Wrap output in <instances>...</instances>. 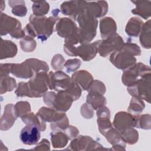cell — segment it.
I'll list each match as a JSON object with an SVG mask.
<instances>
[{"label":"cell","mask_w":151,"mask_h":151,"mask_svg":"<svg viewBox=\"0 0 151 151\" xmlns=\"http://www.w3.org/2000/svg\"><path fill=\"white\" fill-rule=\"evenodd\" d=\"M150 74H148L128 87L127 90L134 97L145 100L148 103L150 100Z\"/></svg>","instance_id":"8"},{"label":"cell","mask_w":151,"mask_h":151,"mask_svg":"<svg viewBox=\"0 0 151 151\" xmlns=\"http://www.w3.org/2000/svg\"><path fill=\"white\" fill-rule=\"evenodd\" d=\"M150 67L142 63H136L129 68L124 70L122 74V83L126 86L130 87L145 76L150 74Z\"/></svg>","instance_id":"7"},{"label":"cell","mask_w":151,"mask_h":151,"mask_svg":"<svg viewBox=\"0 0 151 151\" xmlns=\"http://www.w3.org/2000/svg\"><path fill=\"white\" fill-rule=\"evenodd\" d=\"M119 133L124 143L132 145L136 143L138 140V132L133 127L120 132Z\"/></svg>","instance_id":"30"},{"label":"cell","mask_w":151,"mask_h":151,"mask_svg":"<svg viewBox=\"0 0 151 151\" xmlns=\"http://www.w3.org/2000/svg\"><path fill=\"white\" fill-rule=\"evenodd\" d=\"M32 9L34 15L38 17L44 16L48 12L50 5L45 1H32Z\"/></svg>","instance_id":"31"},{"label":"cell","mask_w":151,"mask_h":151,"mask_svg":"<svg viewBox=\"0 0 151 151\" xmlns=\"http://www.w3.org/2000/svg\"><path fill=\"white\" fill-rule=\"evenodd\" d=\"M68 126L69 122L66 115L61 120L55 122L51 123L50 124L51 129L53 131V132L63 131L65 129H67L68 127Z\"/></svg>","instance_id":"40"},{"label":"cell","mask_w":151,"mask_h":151,"mask_svg":"<svg viewBox=\"0 0 151 151\" xmlns=\"http://www.w3.org/2000/svg\"><path fill=\"white\" fill-rule=\"evenodd\" d=\"M64 61L65 60L64 58V57L61 55V54H56L55 55L52 60H51V66L55 70H61L63 69V66H64Z\"/></svg>","instance_id":"43"},{"label":"cell","mask_w":151,"mask_h":151,"mask_svg":"<svg viewBox=\"0 0 151 151\" xmlns=\"http://www.w3.org/2000/svg\"><path fill=\"white\" fill-rule=\"evenodd\" d=\"M55 94H56L53 91L46 92L44 94V103L47 105H48L50 107H52V105Z\"/></svg>","instance_id":"46"},{"label":"cell","mask_w":151,"mask_h":151,"mask_svg":"<svg viewBox=\"0 0 151 151\" xmlns=\"http://www.w3.org/2000/svg\"><path fill=\"white\" fill-rule=\"evenodd\" d=\"M51 140L54 148H61L67 144L69 139L63 132L60 131L51 133Z\"/></svg>","instance_id":"29"},{"label":"cell","mask_w":151,"mask_h":151,"mask_svg":"<svg viewBox=\"0 0 151 151\" xmlns=\"http://www.w3.org/2000/svg\"><path fill=\"white\" fill-rule=\"evenodd\" d=\"M72 83L71 78L64 72L59 70L48 74V86L57 91L67 90Z\"/></svg>","instance_id":"9"},{"label":"cell","mask_w":151,"mask_h":151,"mask_svg":"<svg viewBox=\"0 0 151 151\" xmlns=\"http://www.w3.org/2000/svg\"><path fill=\"white\" fill-rule=\"evenodd\" d=\"M48 87V74L46 72H40L28 82L19 83L15 93L18 97H41L47 92Z\"/></svg>","instance_id":"1"},{"label":"cell","mask_w":151,"mask_h":151,"mask_svg":"<svg viewBox=\"0 0 151 151\" xmlns=\"http://www.w3.org/2000/svg\"><path fill=\"white\" fill-rule=\"evenodd\" d=\"M104 136L107 139V141L113 146L115 145H121L125 147V143L122 140L119 132L115 129L113 127L109 130Z\"/></svg>","instance_id":"32"},{"label":"cell","mask_w":151,"mask_h":151,"mask_svg":"<svg viewBox=\"0 0 151 151\" xmlns=\"http://www.w3.org/2000/svg\"><path fill=\"white\" fill-rule=\"evenodd\" d=\"M11 73L21 78H32L35 75L27 60L21 64H11Z\"/></svg>","instance_id":"17"},{"label":"cell","mask_w":151,"mask_h":151,"mask_svg":"<svg viewBox=\"0 0 151 151\" xmlns=\"http://www.w3.org/2000/svg\"><path fill=\"white\" fill-rule=\"evenodd\" d=\"M135 127L143 129H150V115L143 114L142 116H136Z\"/></svg>","instance_id":"39"},{"label":"cell","mask_w":151,"mask_h":151,"mask_svg":"<svg viewBox=\"0 0 151 151\" xmlns=\"http://www.w3.org/2000/svg\"><path fill=\"white\" fill-rule=\"evenodd\" d=\"M97 124L100 133L104 135L109 130L113 127L110 122V112L109 109L103 106L97 110Z\"/></svg>","instance_id":"15"},{"label":"cell","mask_w":151,"mask_h":151,"mask_svg":"<svg viewBox=\"0 0 151 151\" xmlns=\"http://www.w3.org/2000/svg\"><path fill=\"white\" fill-rule=\"evenodd\" d=\"M76 20L79 24L78 33L80 44L90 42L96 35L98 21L83 8L77 17Z\"/></svg>","instance_id":"4"},{"label":"cell","mask_w":151,"mask_h":151,"mask_svg":"<svg viewBox=\"0 0 151 151\" xmlns=\"http://www.w3.org/2000/svg\"><path fill=\"white\" fill-rule=\"evenodd\" d=\"M145 107V106L142 100L133 97L128 107V111L134 116H137L142 112Z\"/></svg>","instance_id":"34"},{"label":"cell","mask_w":151,"mask_h":151,"mask_svg":"<svg viewBox=\"0 0 151 151\" xmlns=\"http://www.w3.org/2000/svg\"><path fill=\"white\" fill-rule=\"evenodd\" d=\"M22 122L27 125H34L37 126L41 131H44L46 128L45 122L37 114L34 113H29L21 117Z\"/></svg>","instance_id":"26"},{"label":"cell","mask_w":151,"mask_h":151,"mask_svg":"<svg viewBox=\"0 0 151 151\" xmlns=\"http://www.w3.org/2000/svg\"><path fill=\"white\" fill-rule=\"evenodd\" d=\"M20 45L24 51L30 52L35 49L37 43L34 38L26 35L20 41Z\"/></svg>","instance_id":"37"},{"label":"cell","mask_w":151,"mask_h":151,"mask_svg":"<svg viewBox=\"0 0 151 151\" xmlns=\"http://www.w3.org/2000/svg\"><path fill=\"white\" fill-rule=\"evenodd\" d=\"M26 60L31 65L35 74L40 72L47 73L49 70L48 64L43 61H41L36 58H29Z\"/></svg>","instance_id":"35"},{"label":"cell","mask_w":151,"mask_h":151,"mask_svg":"<svg viewBox=\"0 0 151 151\" xmlns=\"http://www.w3.org/2000/svg\"><path fill=\"white\" fill-rule=\"evenodd\" d=\"M140 42L142 46L147 49L150 48V20L144 23L140 32Z\"/></svg>","instance_id":"28"},{"label":"cell","mask_w":151,"mask_h":151,"mask_svg":"<svg viewBox=\"0 0 151 151\" xmlns=\"http://www.w3.org/2000/svg\"><path fill=\"white\" fill-rule=\"evenodd\" d=\"M97 52V48L93 43L86 42L81 44L78 47H75L73 56H80L83 60L87 61L94 58Z\"/></svg>","instance_id":"16"},{"label":"cell","mask_w":151,"mask_h":151,"mask_svg":"<svg viewBox=\"0 0 151 151\" xmlns=\"http://www.w3.org/2000/svg\"><path fill=\"white\" fill-rule=\"evenodd\" d=\"M40 129L36 126L27 125L21 131L20 140L25 145H35L40 139Z\"/></svg>","instance_id":"12"},{"label":"cell","mask_w":151,"mask_h":151,"mask_svg":"<svg viewBox=\"0 0 151 151\" xmlns=\"http://www.w3.org/2000/svg\"><path fill=\"white\" fill-rule=\"evenodd\" d=\"M55 31L58 35L67 38L78 32V27L75 22L70 18H59L57 21Z\"/></svg>","instance_id":"11"},{"label":"cell","mask_w":151,"mask_h":151,"mask_svg":"<svg viewBox=\"0 0 151 151\" xmlns=\"http://www.w3.org/2000/svg\"><path fill=\"white\" fill-rule=\"evenodd\" d=\"M72 81L77 84L83 90H87L93 81L90 73L86 70H80L74 73L71 76Z\"/></svg>","instance_id":"20"},{"label":"cell","mask_w":151,"mask_h":151,"mask_svg":"<svg viewBox=\"0 0 151 151\" xmlns=\"http://www.w3.org/2000/svg\"><path fill=\"white\" fill-rule=\"evenodd\" d=\"M83 8L97 18L103 17L106 14L108 11V4L105 1L93 2L83 1Z\"/></svg>","instance_id":"13"},{"label":"cell","mask_w":151,"mask_h":151,"mask_svg":"<svg viewBox=\"0 0 151 151\" xmlns=\"http://www.w3.org/2000/svg\"><path fill=\"white\" fill-rule=\"evenodd\" d=\"M9 5L12 8V13L18 17H24L27 12L24 1H9Z\"/></svg>","instance_id":"33"},{"label":"cell","mask_w":151,"mask_h":151,"mask_svg":"<svg viewBox=\"0 0 151 151\" xmlns=\"http://www.w3.org/2000/svg\"><path fill=\"white\" fill-rule=\"evenodd\" d=\"M81 61L79 59L74 58L68 60L64 64V67L68 73L76 71L80 66Z\"/></svg>","instance_id":"42"},{"label":"cell","mask_w":151,"mask_h":151,"mask_svg":"<svg viewBox=\"0 0 151 151\" xmlns=\"http://www.w3.org/2000/svg\"><path fill=\"white\" fill-rule=\"evenodd\" d=\"M11 73V64H1V77L8 76Z\"/></svg>","instance_id":"47"},{"label":"cell","mask_w":151,"mask_h":151,"mask_svg":"<svg viewBox=\"0 0 151 151\" xmlns=\"http://www.w3.org/2000/svg\"><path fill=\"white\" fill-rule=\"evenodd\" d=\"M143 25V22L140 18L132 17L127 22L125 31L129 36L136 37L140 34Z\"/></svg>","instance_id":"24"},{"label":"cell","mask_w":151,"mask_h":151,"mask_svg":"<svg viewBox=\"0 0 151 151\" xmlns=\"http://www.w3.org/2000/svg\"><path fill=\"white\" fill-rule=\"evenodd\" d=\"M81 115L86 119H91L93 116V109L88 103H84L81 107Z\"/></svg>","instance_id":"44"},{"label":"cell","mask_w":151,"mask_h":151,"mask_svg":"<svg viewBox=\"0 0 151 151\" xmlns=\"http://www.w3.org/2000/svg\"><path fill=\"white\" fill-rule=\"evenodd\" d=\"M87 103L90 104L93 110H97L99 108L105 106L106 100L103 95L99 93L88 92L87 96Z\"/></svg>","instance_id":"27"},{"label":"cell","mask_w":151,"mask_h":151,"mask_svg":"<svg viewBox=\"0 0 151 151\" xmlns=\"http://www.w3.org/2000/svg\"><path fill=\"white\" fill-rule=\"evenodd\" d=\"M140 49L137 44L124 43L120 49L111 53L110 60L116 68L125 70L136 64V59L134 56L140 55Z\"/></svg>","instance_id":"2"},{"label":"cell","mask_w":151,"mask_h":151,"mask_svg":"<svg viewBox=\"0 0 151 151\" xmlns=\"http://www.w3.org/2000/svg\"><path fill=\"white\" fill-rule=\"evenodd\" d=\"M131 2L136 5V8L132 10V12L133 14L139 15L145 19L150 17L151 2L150 1H132Z\"/></svg>","instance_id":"23"},{"label":"cell","mask_w":151,"mask_h":151,"mask_svg":"<svg viewBox=\"0 0 151 151\" xmlns=\"http://www.w3.org/2000/svg\"><path fill=\"white\" fill-rule=\"evenodd\" d=\"M73 98L65 91H58L55 94L52 107L58 111L65 112L71 106Z\"/></svg>","instance_id":"14"},{"label":"cell","mask_w":151,"mask_h":151,"mask_svg":"<svg viewBox=\"0 0 151 151\" xmlns=\"http://www.w3.org/2000/svg\"><path fill=\"white\" fill-rule=\"evenodd\" d=\"M15 113L17 117H22V116L30 113L31 106L27 101H18L14 106Z\"/></svg>","instance_id":"38"},{"label":"cell","mask_w":151,"mask_h":151,"mask_svg":"<svg viewBox=\"0 0 151 151\" xmlns=\"http://www.w3.org/2000/svg\"><path fill=\"white\" fill-rule=\"evenodd\" d=\"M42 120L47 122H55L63 119L66 114L64 112L58 111L54 108L45 107H41L37 113Z\"/></svg>","instance_id":"21"},{"label":"cell","mask_w":151,"mask_h":151,"mask_svg":"<svg viewBox=\"0 0 151 151\" xmlns=\"http://www.w3.org/2000/svg\"><path fill=\"white\" fill-rule=\"evenodd\" d=\"M136 116L130 113L120 111L115 115L113 121V126L119 132H122L126 129L135 127Z\"/></svg>","instance_id":"10"},{"label":"cell","mask_w":151,"mask_h":151,"mask_svg":"<svg viewBox=\"0 0 151 151\" xmlns=\"http://www.w3.org/2000/svg\"><path fill=\"white\" fill-rule=\"evenodd\" d=\"M101 37L105 39L116 33L117 26L114 20L111 17H105L100 21Z\"/></svg>","instance_id":"22"},{"label":"cell","mask_w":151,"mask_h":151,"mask_svg":"<svg viewBox=\"0 0 151 151\" xmlns=\"http://www.w3.org/2000/svg\"><path fill=\"white\" fill-rule=\"evenodd\" d=\"M58 10L57 9L55 14L52 17L47 18L45 16L38 17L31 15L29 17V23L34 37H37L42 41H45L52 34L54 25L58 21Z\"/></svg>","instance_id":"3"},{"label":"cell","mask_w":151,"mask_h":151,"mask_svg":"<svg viewBox=\"0 0 151 151\" xmlns=\"http://www.w3.org/2000/svg\"><path fill=\"white\" fill-rule=\"evenodd\" d=\"M17 53V47L15 43L1 38V59L14 57Z\"/></svg>","instance_id":"25"},{"label":"cell","mask_w":151,"mask_h":151,"mask_svg":"<svg viewBox=\"0 0 151 151\" xmlns=\"http://www.w3.org/2000/svg\"><path fill=\"white\" fill-rule=\"evenodd\" d=\"M63 132L67 136L69 140L76 137L79 133L78 130L73 126H68V127Z\"/></svg>","instance_id":"45"},{"label":"cell","mask_w":151,"mask_h":151,"mask_svg":"<svg viewBox=\"0 0 151 151\" xmlns=\"http://www.w3.org/2000/svg\"><path fill=\"white\" fill-rule=\"evenodd\" d=\"M88 92H96L103 95L106 92V87L104 84L97 80H93L90 87L87 90Z\"/></svg>","instance_id":"41"},{"label":"cell","mask_w":151,"mask_h":151,"mask_svg":"<svg viewBox=\"0 0 151 151\" xmlns=\"http://www.w3.org/2000/svg\"><path fill=\"white\" fill-rule=\"evenodd\" d=\"M17 86L16 81L14 78L8 76L1 77V94H2L7 91H11Z\"/></svg>","instance_id":"36"},{"label":"cell","mask_w":151,"mask_h":151,"mask_svg":"<svg viewBox=\"0 0 151 151\" xmlns=\"http://www.w3.org/2000/svg\"><path fill=\"white\" fill-rule=\"evenodd\" d=\"M124 43L122 38L117 33L105 39L98 40L93 42L97 48V52L103 57H106L110 53L120 49L124 45Z\"/></svg>","instance_id":"6"},{"label":"cell","mask_w":151,"mask_h":151,"mask_svg":"<svg viewBox=\"0 0 151 151\" xmlns=\"http://www.w3.org/2000/svg\"><path fill=\"white\" fill-rule=\"evenodd\" d=\"M83 1H65L60 6L61 13L64 15L71 17L76 20L77 17L81 11Z\"/></svg>","instance_id":"18"},{"label":"cell","mask_w":151,"mask_h":151,"mask_svg":"<svg viewBox=\"0 0 151 151\" xmlns=\"http://www.w3.org/2000/svg\"><path fill=\"white\" fill-rule=\"evenodd\" d=\"M17 117L15 113L14 105L8 104L4 108V114L1 119V129L7 130L9 129L14 124Z\"/></svg>","instance_id":"19"},{"label":"cell","mask_w":151,"mask_h":151,"mask_svg":"<svg viewBox=\"0 0 151 151\" xmlns=\"http://www.w3.org/2000/svg\"><path fill=\"white\" fill-rule=\"evenodd\" d=\"M9 34L16 39L23 38L25 32L22 29L20 21L8 16L6 14H1V35H5Z\"/></svg>","instance_id":"5"}]
</instances>
